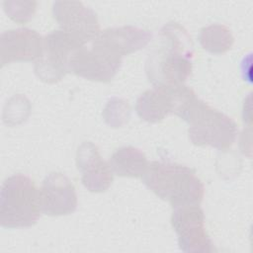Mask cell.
<instances>
[{"label":"cell","instance_id":"ba28073f","mask_svg":"<svg viewBox=\"0 0 253 253\" xmlns=\"http://www.w3.org/2000/svg\"><path fill=\"white\" fill-rule=\"evenodd\" d=\"M52 15L60 30L82 43L93 42L101 33L97 14L78 1H55Z\"/></svg>","mask_w":253,"mask_h":253},{"label":"cell","instance_id":"7a4b0ae2","mask_svg":"<svg viewBox=\"0 0 253 253\" xmlns=\"http://www.w3.org/2000/svg\"><path fill=\"white\" fill-rule=\"evenodd\" d=\"M143 184L172 208L200 205L205 187L188 166L169 161H151L141 177Z\"/></svg>","mask_w":253,"mask_h":253},{"label":"cell","instance_id":"6da1fadb","mask_svg":"<svg viewBox=\"0 0 253 253\" xmlns=\"http://www.w3.org/2000/svg\"><path fill=\"white\" fill-rule=\"evenodd\" d=\"M146 61V74L154 86L184 84L192 72L193 44L187 31L176 23L160 31V44Z\"/></svg>","mask_w":253,"mask_h":253},{"label":"cell","instance_id":"8fae6325","mask_svg":"<svg viewBox=\"0 0 253 253\" xmlns=\"http://www.w3.org/2000/svg\"><path fill=\"white\" fill-rule=\"evenodd\" d=\"M122 58L94 46L81 47L72 57L70 72L97 82H110L120 70Z\"/></svg>","mask_w":253,"mask_h":253},{"label":"cell","instance_id":"8992f818","mask_svg":"<svg viewBox=\"0 0 253 253\" xmlns=\"http://www.w3.org/2000/svg\"><path fill=\"white\" fill-rule=\"evenodd\" d=\"M171 224L178 237L179 248L186 253H211L214 246L206 231L205 214L200 205L173 208Z\"/></svg>","mask_w":253,"mask_h":253},{"label":"cell","instance_id":"30bf717a","mask_svg":"<svg viewBox=\"0 0 253 253\" xmlns=\"http://www.w3.org/2000/svg\"><path fill=\"white\" fill-rule=\"evenodd\" d=\"M43 54V38L35 30L19 28L5 31L0 36L1 65L14 61H32Z\"/></svg>","mask_w":253,"mask_h":253},{"label":"cell","instance_id":"3957f363","mask_svg":"<svg viewBox=\"0 0 253 253\" xmlns=\"http://www.w3.org/2000/svg\"><path fill=\"white\" fill-rule=\"evenodd\" d=\"M42 213L40 190L34 181L22 174L8 177L0 192V223L5 228L30 227Z\"/></svg>","mask_w":253,"mask_h":253},{"label":"cell","instance_id":"9c48e42d","mask_svg":"<svg viewBox=\"0 0 253 253\" xmlns=\"http://www.w3.org/2000/svg\"><path fill=\"white\" fill-rule=\"evenodd\" d=\"M42 212L50 216L67 215L77 209L75 188L70 179L62 173H49L40 189Z\"/></svg>","mask_w":253,"mask_h":253},{"label":"cell","instance_id":"9a60e30c","mask_svg":"<svg viewBox=\"0 0 253 253\" xmlns=\"http://www.w3.org/2000/svg\"><path fill=\"white\" fill-rule=\"evenodd\" d=\"M199 42L202 47L207 51L221 54L231 48L234 38L226 26L212 24L200 31Z\"/></svg>","mask_w":253,"mask_h":253},{"label":"cell","instance_id":"2e32d148","mask_svg":"<svg viewBox=\"0 0 253 253\" xmlns=\"http://www.w3.org/2000/svg\"><path fill=\"white\" fill-rule=\"evenodd\" d=\"M103 115L108 125L114 127L121 126L129 118L128 104L123 99L113 98L106 106Z\"/></svg>","mask_w":253,"mask_h":253},{"label":"cell","instance_id":"7c38bea8","mask_svg":"<svg viewBox=\"0 0 253 253\" xmlns=\"http://www.w3.org/2000/svg\"><path fill=\"white\" fill-rule=\"evenodd\" d=\"M151 38L149 31L133 26L110 28L99 34L92 46L122 58L146 46Z\"/></svg>","mask_w":253,"mask_h":253},{"label":"cell","instance_id":"5bb4252c","mask_svg":"<svg viewBox=\"0 0 253 253\" xmlns=\"http://www.w3.org/2000/svg\"><path fill=\"white\" fill-rule=\"evenodd\" d=\"M148 163L142 150L133 146L118 148L109 161L113 173L121 177L132 178L142 177Z\"/></svg>","mask_w":253,"mask_h":253},{"label":"cell","instance_id":"e0dca14e","mask_svg":"<svg viewBox=\"0 0 253 253\" xmlns=\"http://www.w3.org/2000/svg\"><path fill=\"white\" fill-rule=\"evenodd\" d=\"M6 14L13 21L23 24L30 21L36 11L35 1H5L3 3Z\"/></svg>","mask_w":253,"mask_h":253},{"label":"cell","instance_id":"5b68a950","mask_svg":"<svg viewBox=\"0 0 253 253\" xmlns=\"http://www.w3.org/2000/svg\"><path fill=\"white\" fill-rule=\"evenodd\" d=\"M86 44L69 34L58 30L43 38V54L36 61L35 73L48 83H54L70 72L73 55Z\"/></svg>","mask_w":253,"mask_h":253},{"label":"cell","instance_id":"52a82bcc","mask_svg":"<svg viewBox=\"0 0 253 253\" xmlns=\"http://www.w3.org/2000/svg\"><path fill=\"white\" fill-rule=\"evenodd\" d=\"M188 93L184 84L154 86L143 92L136 101L138 117L148 123H158L169 114L177 115Z\"/></svg>","mask_w":253,"mask_h":253},{"label":"cell","instance_id":"277c9868","mask_svg":"<svg viewBox=\"0 0 253 253\" xmlns=\"http://www.w3.org/2000/svg\"><path fill=\"white\" fill-rule=\"evenodd\" d=\"M184 121L190 125L189 138L196 145L226 150L237 134V126L231 118L200 99L191 107Z\"/></svg>","mask_w":253,"mask_h":253},{"label":"cell","instance_id":"4fadbf2b","mask_svg":"<svg viewBox=\"0 0 253 253\" xmlns=\"http://www.w3.org/2000/svg\"><path fill=\"white\" fill-rule=\"evenodd\" d=\"M76 163L78 170L82 173V184L88 191L101 193L110 188L114 173L110 164L101 157L94 143L85 141L78 147Z\"/></svg>","mask_w":253,"mask_h":253}]
</instances>
